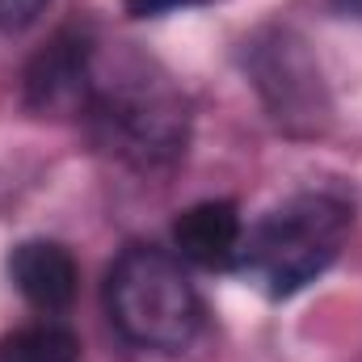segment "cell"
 <instances>
[{
  "label": "cell",
  "instance_id": "cell-9",
  "mask_svg": "<svg viewBox=\"0 0 362 362\" xmlns=\"http://www.w3.org/2000/svg\"><path fill=\"white\" fill-rule=\"evenodd\" d=\"M333 8H337V13H346V17H350V13L362 17V0H333Z\"/></svg>",
  "mask_w": 362,
  "mask_h": 362
},
{
  "label": "cell",
  "instance_id": "cell-1",
  "mask_svg": "<svg viewBox=\"0 0 362 362\" xmlns=\"http://www.w3.org/2000/svg\"><path fill=\"white\" fill-rule=\"evenodd\" d=\"M97 144L139 169L169 165L185 152L189 139V105L177 85L135 51H101L93 42L85 93L76 110Z\"/></svg>",
  "mask_w": 362,
  "mask_h": 362
},
{
  "label": "cell",
  "instance_id": "cell-3",
  "mask_svg": "<svg viewBox=\"0 0 362 362\" xmlns=\"http://www.w3.org/2000/svg\"><path fill=\"white\" fill-rule=\"evenodd\" d=\"M105 312L122 341L156 354H181L202 333V299L173 253L127 245L105 274Z\"/></svg>",
  "mask_w": 362,
  "mask_h": 362
},
{
  "label": "cell",
  "instance_id": "cell-4",
  "mask_svg": "<svg viewBox=\"0 0 362 362\" xmlns=\"http://www.w3.org/2000/svg\"><path fill=\"white\" fill-rule=\"evenodd\" d=\"M240 240H245L240 211H236V202H223V198L181 211V219L173 223L177 253L202 270H232L240 257Z\"/></svg>",
  "mask_w": 362,
  "mask_h": 362
},
{
  "label": "cell",
  "instance_id": "cell-8",
  "mask_svg": "<svg viewBox=\"0 0 362 362\" xmlns=\"http://www.w3.org/2000/svg\"><path fill=\"white\" fill-rule=\"evenodd\" d=\"M198 4H215V0H127L131 17H160L173 8H198Z\"/></svg>",
  "mask_w": 362,
  "mask_h": 362
},
{
  "label": "cell",
  "instance_id": "cell-7",
  "mask_svg": "<svg viewBox=\"0 0 362 362\" xmlns=\"http://www.w3.org/2000/svg\"><path fill=\"white\" fill-rule=\"evenodd\" d=\"M47 0H0V34H21L38 21Z\"/></svg>",
  "mask_w": 362,
  "mask_h": 362
},
{
  "label": "cell",
  "instance_id": "cell-2",
  "mask_svg": "<svg viewBox=\"0 0 362 362\" xmlns=\"http://www.w3.org/2000/svg\"><path fill=\"white\" fill-rule=\"evenodd\" d=\"M350 223H354V206L341 194L329 189L291 194L245 232L236 270L249 274L266 295L286 299L337 262Z\"/></svg>",
  "mask_w": 362,
  "mask_h": 362
},
{
  "label": "cell",
  "instance_id": "cell-5",
  "mask_svg": "<svg viewBox=\"0 0 362 362\" xmlns=\"http://www.w3.org/2000/svg\"><path fill=\"white\" fill-rule=\"evenodd\" d=\"M8 278L21 291V299L34 303L38 312H64L76 299L81 270H76V262H72V253L64 245H55V240H25L8 257Z\"/></svg>",
  "mask_w": 362,
  "mask_h": 362
},
{
  "label": "cell",
  "instance_id": "cell-6",
  "mask_svg": "<svg viewBox=\"0 0 362 362\" xmlns=\"http://www.w3.org/2000/svg\"><path fill=\"white\" fill-rule=\"evenodd\" d=\"M0 362H81V341L55 320L25 325L0 341Z\"/></svg>",
  "mask_w": 362,
  "mask_h": 362
}]
</instances>
